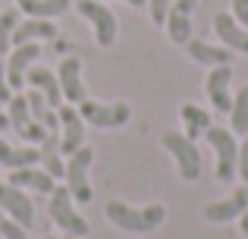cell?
<instances>
[{"instance_id":"17","label":"cell","mask_w":248,"mask_h":239,"mask_svg":"<svg viewBox=\"0 0 248 239\" xmlns=\"http://www.w3.org/2000/svg\"><path fill=\"white\" fill-rule=\"evenodd\" d=\"M10 186H16V189H35L41 192V195H50L57 186V179L50 176L47 170H38V167H19V170H10V179H6Z\"/></svg>"},{"instance_id":"13","label":"cell","mask_w":248,"mask_h":239,"mask_svg":"<svg viewBox=\"0 0 248 239\" xmlns=\"http://www.w3.org/2000/svg\"><path fill=\"white\" fill-rule=\"evenodd\" d=\"M57 82H60V92L66 98V104H82L88 98V88L82 82V60L79 57H66L60 63V79Z\"/></svg>"},{"instance_id":"35","label":"cell","mask_w":248,"mask_h":239,"mask_svg":"<svg viewBox=\"0 0 248 239\" xmlns=\"http://www.w3.org/2000/svg\"><path fill=\"white\" fill-rule=\"evenodd\" d=\"M66 239H79V236H69V233H66Z\"/></svg>"},{"instance_id":"4","label":"cell","mask_w":248,"mask_h":239,"mask_svg":"<svg viewBox=\"0 0 248 239\" xmlns=\"http://www.w3.org/2000/svg\"><path fill=\"white\" fill-rule=\"evenodd\" d=\"M50 217H54V223L69 236L82 239L88 233V221L73 208V195H69L66 186H54V192H50Z\"/></svg>"},{"instance_id":"14","label":"cell","mask_w":248,"mask_h":239,"mask_svg":"<svg viewBox=\"0 0 248 239\" xmlns=\"http://www.w3.org/2000/svg\"><path fill=\"white\" fill-rule=\"evenodd\" d=\"M245 205H248V189L242 186V189H232V195H226L223 202L204 205V211H201V214H204V221H211V223H226V221L242 217Z\"/></svg>"},{"instance_id":"18","label":"cell","mask_w":248,"mask_h":239,"mask_svg":"<svg viewBox=\"0 0 248 239\" xmlns=\"http://www.w3.org/2000/svg\"><path fill=\"white\" fill-rule=\"evenodd\" d=\"M25 82H29L31 88H38V92L44 95V101H47V107H60L63 104V92H60V82H57V76L50 73V69L44 66H29V73H25Z\"/></svg>"},{"instance_id":"11","label":"cell","mask_w":248,"mask_h":239,"mask_svg":"<svg viewBox=\"0 0 248 239\" xmlns=\"http://www.w3.org/2000/svg\"><path fill=\"white\" fill-rule=\"evenodd\" d=\"M195 6H198V0H176L173 6H170L167 13V35L173 44H182L186 48V41L192 38V13Z\"/></svg>"},{"instance_id":"36","label":"cell","mask_w":248,"mask_h":239,"mask_svg":"<svg viewBox=\"0 0 248 239\" xmlns=\"http://www.w3.org/2000/svg\"><path fill=\"white\" fill-rule=\"evenodd\" d=\"M44 239H57V236H44Z\"/></svg>"},{"instance_id":"32","label":"cell","mask_w":248,"mask_h":239,"mask_svg":"<svg viewBox=\"0 0 248 239\" xmlns=\"http://www.w3.org/2000/svg\"><path fill=\"white\" fill-rule=\"evenodd\" d=\"M239 227H242V233L248 236V205H245V211H242V217H239Z\"/></svg>"},{"instance_id":"21","label":"cell","mask_w":248,"mask_h":239,"mask_svg":"<svg viewBox=\"0 0 248 239\" xmlns=\"http://www.w3.org/2000/svg\"><path fill=\"white\" fill-rule=\"evenodd\" d=\"M41 164H44V170L50 173V176H63L66 173V167H63V154H60V126L57 129H47L44 132V139H41Z\"/></svg>"},{"instance_id":"30","label":"cell","mask_w":248,"mask_h":239,"mask_svg":"<svg viewBox=\"0 0 248 239\" xmlns=\"http://www.w3.org/2000/svg\"><path fill=\"white\" fill-rule=\"evenodd\" d=\"M239 176H242V183H248V135L239 145Z\"/></svg>"},{"instance_id":"8","label":"cell","mask_w":248,"mask_h":239,"mask_svg":"<svg viewBox=\"0 0 248 239\" xmlns=\"http://www.w3.org/2000/svg\"><path fill=\"white\" fill-rule=\"evenodd\" d=\"M57 120H60V154H76L85 145V120L79 117L73 104L57 107Z\"/></svg>"},{"instance_id":"20","label":"cell","mask_w":248,"mask_h":239,"mask_svg":"<svg viewBox=\"0 0 248 239\" xmlns=\"http://www.w3.org/2000/svg\"><path fill=\"white\" fill-rule=\"evenodd\" d=\"M50 38H57V25L50 22V19H25V22H19L16 29H13V44H29V41H50Z\"/></svg>"},{"instance_id":"25","label":"cell","mask_w":248,"mask_h":239,"mask_svg":"<svg viewBox=\"0 0 248 239\" xmlns=\"http://www.w3.org/2000/svg\"><path fill=\"white\" fill-rule=\"evenodd\" d=\"M230 120H232V135H248V85L236 95V101H232Z\"/></svg>"},{"instance_id":"7","label":"cell","mask_w":248,"mask_h":239,"mask_svg":"<svg viewBox=\"0 0 248 239\" xmlns=\"http://www.w3.org/2000/svg\"><path fill=\"white\" fill-rule=\"evenodd\" d=\"M76 10H79L82 19L91 22V29H94V41L101 44V48H110V44L116 41V35H120V22H116V16L101 3V0H79Z\"/></svg>"},{"instance_id":"16","label":"cell","mask_w":248,"mask_h":239,"mask_svg":"<svg viewBox=\"0 0 248 239\" xmlns=\"http://www.w3.org/2000/svg\"><path fill=\"white\" fill-rule=\"evenodd\" d=\"M214 32H217V38L223 41V48L248 54V29L232 19V13H217V16H214Z\"/></svg>"},{"instance_id":"3","label":"cell","mask_w":248,"mask_h":239,"mask_svg":"<svg viewBox=\"0 0 248 239\" xmlns=\"http://www.w3.org/2000/svg\"><path fill=\"white\" fill-rule=\"evenodd\" d=\"M91 164H94V148L91 145H82L76 154H69V164H66V189L69 195H73V202L79 205H88L91 198H94V192H91V183H88V170Z\"/></svg>"},{"instance_id":"15","label":"cell","mask_w":248,"mask_h":239,"mask_svg":"<svg viewBox=\"0 0 248 239\" xmlns=\"http://www.w3.org/2000/svg\"><path fill=\"white\" fill-rule=\"evenodd\" d=\"M230 79H232V66L223 63V66H214L211 76H207V98H211L214 111L230 113L232 98H230Z\"/></svg>"},{"instance_id":"2","label":"cell","mask_w":248,"mask_h":239,"mask_svg":"<svg viewBox=\"0 0 248 239\" xmlns=\"http://www.w3.org/2000/svg\"><path fill=\"white\" fill-rule=\"evenodd\" d=\"M204 139L211 142L214 154H217V179L220 183H232L239 176V142L232 135V129H223V126H207Z\"/></svg>"},{"instance_id":"27","label":"cell","mask_w":248,"mask_h":239,"mask_svg":"<svg viewBox=\"0 0 248 239\" xmlns=\"http://www.w3.org/2000/svg\"><path fill=\"white\" fill-rule=\"evenodd\" d=\"M176 0H148V6H151V22L154 25H164L167 22V13L170 6H173Z\"/></svg>"},{"instance_id":"10","label":"cell","mask_w":248,"mask_h":239,"mask_svg":"<svg viewBox=\"0 0 248 239\" xmlns=\"http://www.w3.org/2000/svg\"><path fill=\"white\" fill-rule=\"evenodd\" d=\"M6 107H10V126L19 132V139H29V142H41L44 139L47 129H44V123H38L35 117H31L25 95H13Z\"/></svg>"},{"instance_id":"31","label":"cell","mask_w":248,"mask_h":239,"mask_svg":"<svg viewBox=\"0 0 248 239\" xmlns=\"http://www.w3.org/2000/svg\"><path fill=\"white\" fill-rule=\"evenodd\" d=\"M232 19L239 25H248V0H232Z\"/></svg>"},{"instance_id":"1","label":"cell","mask_w":248,"mask_h":239,"mask_svg":"<svg viewBox=\"0 0 248 239\" xmlns=\"http://www.w3.org/2000/svg\"><path fill=\"white\" fill-rule=\"evenodd\" d=\"M104 214H107V221L113 223V227L126 230V233H135V236L154 233V230L167 221V208L157 205V202L145 205V208H129V205H123V202H107Z\"/></svg>"},{"instance_id":"26","label":"cell","mask_w":248,"mask_h":239,"mask_svg":"<svg viewBox=\"0 0 248 239\" xmlns=\"http://www.w3.org/2000/svg\"><path fill=\"white\" fill-rule=\"evenodd\" d=\"M19 25V10H3L0 13V57L10 50L13 44V29Z\"/></svg>"},{"instance_id":"34","label":"cell","mask_w":248,"mask_h":239,"mask_svg":"<svg viewBox=\"0 0 248 239\" xmlns=\"http://www.w3.org/2000/svg\"><path fill=\"white\" fill-rule=\"evenodd\" d=\"M126 3H129V6H145L148 0H126Z\"/></svg>"},{"instance_id":"22","label":"cell","mask_w":248,"mask_h":239,"mask_svg":"<svg viewBox=\"0 0 248 239\" xmlns=\"http://www.w3.org/2000/svg\"><path fill=\"white\" fill-rule=\"evenodd\" d=\"M35 164H41L38 148H13L6 139H0V167L19 170V167H35Z\"/></svg>"},{"instance_id":"29","label":"cell","mask_w":248,"mask_h":239,"mask_svg":"<svg viewBox=\"0 0 248 239\" xmlns=\"http://www.w3.org/2000/svg\"><path fill=\"white\" fill-rule=\"evenodd\" d=\"M10 98H13V88L6 82V63L0 60V104H10Z\"/></svg>"},{"instance_id":"33","label":"cell","mask_w":248,"mask_h":239,"mask_svg":"<svg viewBox=\"0 0 248 239\" xmlns=\"http://www.w3.org/2000/svg\"><path fill=\"white\" fill-rule=\"evenodd\" d=\"M3 129H10V117H3V113H0V132H3Z\"/></svg>"},{"instance_id":"28","label":"cell","mask_w":248,"mask_h":239,"mask_svg":"<svg viewBox=\"0 0 248 239\" xmlns=\"http://www.w3.org/2000/svg\"><path fill=\"white\" fill-rule=\"evenodd\" d=\"M0 239H29L25 236V227H19L10 217H0Z\"/></svg>"},{"instance_id":"23","label":"cell","mask_w":248,"mask_h":239,"mask_svg":"<svg viewBox=\"0 0 248 239\" xmlns=\"http://www.w3.org/2000/svg\"><path fill=\"white\" fill-rule=\"evenodd\" d=\"M19 10L31 19H57L69 10V0H19Z\"/></svg>"},{"instance_id":"6","label":"cell","mask_w":248,"mask_h":239,"mask_svg":"<svg viewBox=\"0 0 248 239\" xmlns=\"http://www.w3.org/2000/svg\"><path fill=\"white\" fill-rule=\"evenodd\" d=\"M160 145L173 154L176 167H179V176L186 179V183H195V179L201 176V154H198V148H195L192 139H186V135H179V132H167L164 139H160Z\"/></svg>"},{"instance_id":"24","label":"cell","mask_w":248,"mask_h":239,"mask_svg":"<svg viewBox=\"0 0 248 239\" xmlns=\"http://www.w3.org/2000/svg\"><path fill=\"white\" fill-rule=\"evenodd\" d=\"M179 117L186 123V139H201L211 126V113L198 104H182L179 107Z\"/></svg>"},{"instance_id":"12","label":"cell","mask_w":248,"mask_h":239,"mask_svg":"<svg viewBox=\"0 0 248 239\" xmlns=\"http://www.w3.org/2000/svg\"><path fill=\"white\" fill-rule=\"evenodd\" d=\"M41 57V44L38 41H29V44H19L16 50L10 54V60H6V82H10L13 92H19V88L25 85V73H29V66Z\"/></svg>"},{"instance_id":"19","label":"cell","mask_w":248,"mask_h":239,"mask_svg":"<svg viewBox=\"0 0 248 239\" xmlns=\"http://www.w3.org/2000/svg\"><path fill=\"white\" fill-rule=\"evenodd\" d=\"M186 50L195 63L201 66H223V63H232V50L230 48H217V44H207L201 38H188Z\"/></svg>"},{"instance_id":"5","label":"cell","mask_w":248,"mask_h":239,"mask_svg":"<svg viewBox=\"0 0 248 239\" xmlns=\"http://www.w3.org/2000/svg\"><path fill=\"white\" fill-rule=\"evenodd\" d=\"M79 117L85 123H91V126H97V129H116V126H126V123L132 120V107H129L126 101L101 104V101L85 98L79 104Z\"/></svg>"},{"instance_id":"9","label":"cell","mask_w":248,"mask_h":239,"mask_svg":"<svg viewBox=\"0 0 248 239\" xmlns=\"http://www.w3.org/2000/svg\"><path fill=\"white\" fill-rule=\"evenodd\" d=\"M0 211H6L10 221H16L19 227H25V230L35 223L31 198L25 195V189H16V186H10V183H0Z\"/></svg>"}]
</instances>
